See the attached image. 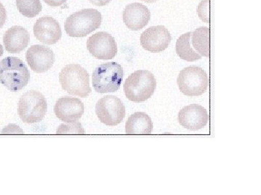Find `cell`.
<instances>
[{
	"mask_svg": "<svg viewBox=\"0 0 261 195\" xmlns=\"http://www.w3.org/2000/svg\"><path fill=\"white\" fill-rule=\"evenodd\" d=\"M16 5L20 14L29 18L37 16L42 9L40 0H16Z\"/></svg>",
	"mask_w": 261,
	"mask_h": 195,
	"instance_id": "cell-20",
	"label": "cell"
},
{
	"mask_svg": "<svg viewBox=\"0 0 261 195\" xmlns=\"http://www.w3.org/2000/svg\"><path fill=\"white\" fill-rule=\"evenodd\" d=\"M30 73L22 60L8 56L0 61V82L10 91L17 92L28 85Z\"/></svg>",
	"mask_w": 261,
	"mask_h": 195,
	"instance_id": "cell-2",
	"label": "cell"
},
{
	"mask_svg": "<svg viewBox=\"0 0 261 195\" xmlns=\"http://www.w3.org/2000/svg\"><path fill=\"white\" fill-rule=\"evenodd\" d=\"M30 35L27 29L21 26L12 27L5 32L3 43L5 49L12 54H19L28 47Z\"/></svg>",
	"mask_w": 261,
	"mask_h": 195,
	"instance_id": "cell-16",
	"label": "cell"
},
{
	"mask_svg": "<svg viewBox=\"0 0 261 195\" xmlns=\"http://www.w3.org/2000/svg\"><path fill=\"white\" fill-rule=\"evenodd\" d=\"M25 58L31 69L37 73L48 71L55 62L54 52L49 47L42 45H34L29 48Z\"/></svg>",
	"mask_w": 261,
	"mask_h": 195,
	"instance_id": "cell-13",
	"label": "cell"
},
{
	"mask_svg": "<svg viewBox=\"0 0 261 195\" xmlns=\"http://www.w3.org/2000/svg\"><path fill=\"white\" fill-rule=\"evenodd\" d=\"M34 34L39 42L51 45L61 40V25L51 17H42L36 22L34 26Z\"/></svg>",
	"mask_w": 261,
	"mask_h": 195,
	"instance_id": "cell-14",
	"label": "cell"
},
{
	"mask_svg": "<svg viewBox=\"0 0 261 195\" xmlns=\"http://www.w3.org/2000/svg\"><path fill=\"white\" fill-rule=\"evenodd\" d=\"M178 123L183 127L196 131L207 125L208 114L207 110L197 104H191L180 110L178 116Z\"/></svg>",
	"mask_w": 261,
	"mask_h": 195,
	"instance_id": "cell-11",
	"label": "cell"
},
{
	"mask_svg": "<svg viewBox=\"0 0 261 195\" xmlns=\"http://www.w3.org/2000/svg\"><path fill=\"white\" fill-rule=\"evenodd\" d=\"M67 0H44L46 4L51 7H59L66 3Z\"/></svg>",
	"mask_w": 261,
	"mask_h": 195,
	"instance_id": "cell-24",
	"label": "cell"
},
{
	"mask_svg": "<svg viewBox=\"0 0 261 195\" xmlns=\"http://www.w3.org/2000/svg\"><path fill=\"white\" fill-rule=\"evenodd\" d=\"M192 46L200 55L210 57V29L200 27L192 32Z\"/></svg>",
	"mask_w": 261,
	"mask_h": 195,
	"instance_id": "cell-18",
	"label": "cell"
},
{
	"mask_svg": "<svg viewBox=\"0 0 261 195\" xmlns=\"http://www.w3.org/2000/svg\"><path fill=\"white\" fill-rule=\"evenodd\" d=\"M59 81L62 88L70 95L86 98L92 91L89 73L80 64L66 65L60 73Z\"/></svg>",
	"mask_w": 261,
	"mask_h": 195,
	"instance_id": "cell-3",
	"label": "cell"
},
{
	"mask_svg": "<svg viewBox=\"0 0 261 195\" xmlns=\"http://www.w3.org/2000/svg\"><path fill=\"white\" fill-rule=\"evenodd\" d=\"M89 1L96 6L102 7L111 3V0H89Z\"/></svg>",
	"mask_w": 261,
	"mask_h": 195,
	"instance_id": "cell-25",
	"label": "cell"
},
{
	"mask_svg": "<svg viewBox=\"0 0 261 195\" xmlns=\"http://www.w3.org/2000/svg\"><path fill=\"white\" fill-rule=\"evenodd\" d=\"M177 83L182 93L187 96H199L207 90L208 78L202 68L197 66L188 67L180 72Z\"/></svg>",
	"mask_w": 261,
	"mask_h": 195,
	"instance_id": "cell-7",
	"label": "cell"
},
{
	"mask_svg": "<svg viewBox=\"0 0 261 195\" xmlns=\"http://www.w3.org/2000/svg\"><path fill=\"white\" fill-rule=\"evenodd\" d=\"M171 42V34L163 25L150 27L141 34V45L150 52H162L167 49Z\"/></svg>",
	"mask_w": 261,
	"mask_h": 195,
	"instance_id": "cell-10",
	"label": "cell"
},
{
	"mask_svg": "<svg viewBox=\"0 0 261 195\" xmlns=\"http://www.w3.org/2000/svg\"><path fill=\"white\" fill-rule=\"evenodd\" d=\"M102 15L95 9L75 12L66 19L65 30L71 37H85L100 27Z\"/></svg>",
	"mask_w": 261,
	"mask_h": 195,
	"instance_id": "cell-4",
	"label": "cell"
},
{
	"mask_svg": "<svg viewBox=\"0 0 261 195\" xmlns=\"http://www.w3.org/2000/svg\"><path fill=\"white\" fill-rule=\"evenodd\" d=\"M3 134H23V130L15 124H9L2 132Z\"/></svg>",
	"mask_w": 261,
	"mask_h": 195,
	"instance_id": "cell-22",
	"label": "cell"
},
{
	"mask_svg": "<svg viewBox=\"0 0 261 195\" xmlns=\"http://www.w3.org/2000/svg\"><path fill=\"white\" fill-rule=\"evenodd\" d=\"M47 110L45 98L36 90H29L20 97L18 112L24 123L33 124L44 119Z\"/></svg>",
	"mask_w": 261,
	"mask_h": 195,
	"instance_id": "cell-6",
	"label": "cell"
},
{
	"mask_svg": "<svg viewBox=\"0 0 261 195\" xmlns=\"http://www.w3.org/2000/svg\"><path fill=\"white\" fill-rule=\"evenodd\" d=\"M3 53H4V50H3V46L0 44V57L3 56Z\"/></svg>",
	"mask_w": 261,
	"mask_h": 195,
	"instance_id": "cell-27",
	"label": "cell"
},
{
	"mask_svg": "<svg viewBox=\"0 0 261 195\" xmlns=\"http://www.w3.org/2000/svg\"><path fill=\"white\" fill-rule=\"evenodd\" d=\"M7 19V12L5 7L0 3V29L5 25Z\"/></svg>",
	"mask_w": 261,
	"mask_h": 195,
	"instance_id": "cell-23",
	"label": "cell"
},
{
	"mask_svg": "<svg viewBox=\"0 0 261 195\" xmlns=\"http://www.w3.org/2000/svg\"><path fill=\"white\" fill-rule=\"evenodd\" d=\"M87 47L92 56L102 60L113 59L118 52L114 38L106 32H98L89 37Z\"/></svg>",
	"mask_w": 261,
	"mask_h": 195,
	"instance_id": "cell-9",
	"label": "cell"
},
{
	"mask_svg": "<svg viewBox=\"0 0 261 195\" xmlns=\"http://www.w3.org/2000/svg\"><path fill=\"white\" fill-rule=\"evenodd\" d=\"M57 117L67 123L76 122L84 113L83 102L75 98L65 96L57 101L54 107Z\"/></svg>",
	"mask_w": 261,
	"mask_h": 195,
	"instance_id": "cell-12",
	"label": "cell"
},
{
	"mask_svg": "<svg viewBox=\"0 0 261 195\" xmlns=\"http://www.w3.org/2000/svg\"><path fill=\"white\" fill-rule=\"evenodd\" d=\"M153 129L152 119L144 112H136L126 123L127 135H150Z\"/></svg>",
	"mask_w": 261,
	"mask_h": 195,
	"instance_id": "cell-17",
	"label": "cell"
},
{
	"mask_svg": "<svg viewBox=\"0 0 261 195\" xmlns=\"http://www.w3.org/2000/svg\"><path fill=\"white\" fill-rule=\"evenodd\" d=\"M157 82L147 70H137L127 78L123 90L127 99L135 103L144 102L153 95Z\"/></svg>",
	"mask_w": 261,
	"mask_h": 195,
	"instance_id": "cell-1",
	"label": "cell"
},
{
	"mask_svg": "<svg viewBox=\"0 0 261 195\" xmlns=\"http://www.w3.org/2000/svg\"><path fill=\"white\" fill-rule=\"evenodd\" d=\"M192 32H186L178 38L176 44V51L181 59L187 61H195L202 58L190 45Z\"/></svg>",
	"mask_w": 261,
	"mask_h": 195,
	"instance_id": "cell-19",
	"label": "cell"
},
{
	"mask_svg": "<svg viewBox=\"0 0 261 195\" xmlns=\"http://www.w3.org/2000/svg\"><path fill=\"white\" fill-rule=\"evenodd\" d=\"M141 1L145 2L147 3H156V2L159 1V0H141Z\"/></svg>",
	"mask_w": 261,
	"mask_h": 195,
	"instance_id": "cell-26",
	"label": "cell"
},
{
	"mask_svg": "<svg viewBox=\"0 0 261 195\" xmlns=\"http://www.w3.org/2000/svg\"><path fill=\"white\" fill-rule=\"evenodd\" d=\"M123 78L121 65L115 61L97 67L92 74V85L99 93H114L121 87Z\"/></svg>",
	"mask_w": 261,
	"mask_h": 195,
	"instance_id": "cell-5",
	"label": "cell"
},
{
	"mask_svg": "<svg viewBox=\"0 0 261 195\" xmlns=\"http://www.w3.org/2000/svg\"><path fill=\"white\" fill-rule=\"evenodd\" d=\"M85 132L80 122H73L69 124H61L57 129L58 135L84 134Z\"/></svg>",
	"mask_w": 261,
	"mask_h": 195,
	"instance_id": "cell-21",
	"label": "cell"
},
{
	"mask_svg": "<svg viewBox=\"0 0 261 195\" xmlns=\"http://www.w3.org/2000/svg\"><path fill=\"white\" fill-rule=\"evenodd\" d=\"M150 20V12L145 5L132 3L127 5L123 13V20L126 26L132 30L145 28Z\"/></svg>",
	"mask_w": 261,
	"mask_h": 195,
	"instance_id": "cell-15",
	"label": "cell"
},
{
	"mask_svg": "<svg viewBox=\"0 0 261 195\" xmlns=\"http://www.w3.org/2000/svg\"><path fill=\"white\" fill-rule=\"evenodd\" d=\"M98 119L107 126H116L126 116V108L121 101L114 95H106L96 104Z\"/></svg>",
	"mask_w": 261,
	"mask_h": 195,
	"instance_id": "cell-8",
	"label": "cell"
}]
</instances>
